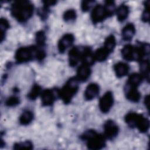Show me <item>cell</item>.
<instances>
[{
    "mask_svg": "<svg viewBox=\"0 0 150 150\" xmlns=\"http://www.w3.org/2000/svg\"><path fill=\"white\" fill-rule=\"evenodd\" d=\"M33 148V144L30 141H26L22 142L16 143L13 145V149H32Z\"/></svg>",
    "mask_w": 150,
    "mask_h": 150,
    "instance_id": "30",
    "label": "cell"
},
{
    "mask_svg": "<svg viewBox=\"0 0 150 150\" xmlns=\"http://www.w3.org/2000/svg\"><path fill=\"white\" fill-rule=\"evenodd\" d=\"M139 115L140 114H138L137 112H129L125 117V121L130 127L135 128V125Z\"/></svg>",
    "mask_w": 150,
    "mask_h": 150,
    "instance_id": "23",
    "label": "cell"
},
{
    "mask_svg": "<svg viewBox=\"0 0 150 150\" xmlns=\"http://www.w3.org/2000/svg\"><path fill=\"white\" fill-rule=\"evenodd\" d=\"M129 7L125 4L120 5L116 11L117 19L120 22L124 21L128 17L129 14Z\"/></svg>",
    "mask_w": 150,
    "mask_h": 150,
    "instance_id": "18",
    "label": "cell"
},
{
    "mask_svg": "<svg viewBox=\"0 0 150 150\" xmlns=\"http://www.w3.org/2000/svg\"><path fill=\"white\" fill-rule=\"evenodd\" d=\"M20 100L19 97L15 96L9 97L5 101V104L8 107H15L19 104Z\"/></svg>",
    "mask_w": 150,
    "mask_h": 150,
    "instance_id": "31",
    "label": "cell"
},
{
    "mask_svg": "<svg viewBox=\"0 0 150 150\" xmlns=\"http://www.w3.org/2000/svg\"><path fill=\"white\" fill-rule=\"evenodd\" d=\"M91 74V69L89 66L82 64L80 66L77 71V79L80 81H86Z\"/></svg>",
    "mask_w": 150,
    "mask_h": 150,
    "instance_id": "14",
    "label": "cell"
},
{
    "mask_svg": "<svg viewBox=\"0 0 150 150\" xmlns=\"http://www.w3.org/2000/svg\"><path fill=\"white\" fill-rule=\"evenodd\" d=\"M114 70L117 77H122L127 75L129 71V66L124 62H118L114 65Z\"/></svg>",
    "mask_w": 150,
    "mask_h": 150,
    "instance_id": "16",
    "label": "cell"
},
{
    "mask_svg": "<svg viewBox=\"0 0 150 150\" xmlns=\"http://www.w3.org/2000/svg\"><path fill=\"white\" fill-rule=\"evenodd\" d=\"M104 135L108 139H112L118 135L119 128L117 124L111 120H107L104 124Z\"/></svg>",
    "mask_w": 150,
    "mask_h": 150,
    "instance_id": "7",
    "label": "cell"
},
{
    "mask_svg": "<svg viewBox=\"0 0 150 150\" xmlns=\"http://www.w3.org/2000/svg\"><path fill=\"white\" fill-rule=\"evenodd\" d=\"M77 16L76 12L73 9H67L64 12L63 15V18L66 22L74 21Z\"/></svg>",
    "mask_w": 150,
    "mask_h": 150,
    "instance_id": "26",
    "label": "cell"
},
{
    "mask_svg": "<svg viewBox=\"0 0 150 150\" xmlns=\"http://www.w3.org/2000/svg\"><path fill=\"white\" fill-rule=\"evenodd\" d=\"M74 41V37L71 33L64 35L59 40L57 49L60 53H64L67 48L70 47Z\"/></svg>",
    "mask_w": 150,
    "mask_h": 150,
    "instance_id": "8",
    "label": "cell"
},
{
    "mask_svg": "<svg viewBox=\"0 0 150 150\" xmlns=\"http://www.w3.org/2000/svg\"><path fill=\"white\" fill-rule=\"evenodd\" d=\"M144 103H145V105L146 107V108L148 109V107H149V96H146L145 97Z\"/></svg>",
    "mask_w": 150,
    "mask_h": 150,
    "instance_id": "37",
    "label": "cell"
},
{
    "mask_svg": "<svg viewBox=\"0 0 150 150\" xmlns=\"http://www.w3.org/2000/svg\"><path fill=\"white\" fill-rule=\"evenodd\" d=\"M100 92L99 86L94 83L89 84L84 91V97L87 100H92L95 98Z\"/></svg>",
    "mask_w": 150,
    "mask_h": 150,
    "instance_id": "12",
    "label": "cell"
},
{
    "mask_svg": "<svg viewBox=\"0 0 150 150\" xmlns=\"http://www.w3.org/2000/svg\"><path fill=\"white\" fill-rule=\"evenodd\" d=\"M116 45L115 38L113 35L108 36L104 40L103 47L105 48L110 53H111Z\"/></svg>",
    "mask_w": 150,
    "mask_h": 150,
    "instance_id": "22",
    "label": "cell"
},
{
    "mask_svg": "<svg viewBox=\"0 0 150 150\" xmlns=\"http://www.w3.org/2000/svg\"><path fill=\"white\" fill-rule=\"evenodd\" d=\"M9 28V23L8 21L5 18H1L0 21L1 28V41L2 42L5 37V33Z\"/></svg>",
    "mask_w": 150,
    "mask_h": 150,
    "instance_id": "25",
    "label": "cell"
},
{
    "mask_svg": "<svg viewBox=\"0 0 150 150\" xmlns=\"http://www.w3.org/2000/svg\"><path fill=\"white\" fill-rule=\"evenodd\" d=\"M79 80L76 77L70 78L62 87L57 91V95L64 103H69L79 90Z\"/></svg>",
    "mask_w": 150,
    "mask_h": 150,
    "instance_id": "3",
    "label": "cell"
},
{
    "mask_svg": "<svg viewBox=\"0 0 150 150\" xmlns=\"http://www.w3.org/2000/svg\"><path fill=\"white\" fill-rule=\"evenodd\" d=\"M56 99V95L52 89L44 90L41 93V100L44 106H50L53 104Z\"/></svg>",
    "mask_w": 150,
    "mask_h": 150,
    "instance_id": "11",
    "label": "cell"
},
{
    "mask_svg": "<svg viewBox=\"0 0 150 150\" xmlns=\"http://www.w3.org/2000/svg\"><path fill=\"white\" fill-rule=\"evenodd\" d=\"M125 93L127 98L131 102L137 103L141 98V93L138 90L137 87L130 86L126 84Z\"/></svg>",
    "mask_w": 150,
    "mask_h": 150,
    "instance_id": "9",
    "label": "cell"
},
{
    "mask_svg": "<svg viewBox=\"0 0 150 150\" xmlns=\"http://www.w3.org/2000/svg\"><path fill=\"white\" fill-rule=\"evenodd\" d=\"M104 6L107 11L108 16H111L113 15L115 9V5L114 2L112 1H107L105 2Z\"/></svg>",
    "mask_w": 150,
    "mask_h": 150,
    "instance_id": "29",
    "label": "cell"
},
{
    "mask_svg": "<svg viewBox=\"0 0 150 150\" xmlns=\"http://www.w3.org/2000/svg\"><path fill=\"white\" fill-rule=\"evenodd\" d=\"M109 54L110 53L105 48L103 47H100L97 49L95 53H94V59L97 62H104L107 59Z\"/></svg>",
    "mask_w": 150,
    "mask_h": 150,
    "instance_id": "24",
    "label": "cell"
},
{
    "mask_svg": "<svg viewBox=\"0 0 150 150\" xmlns=\"http://www.w3.org/2000/svg\"><path fill=\"white\" fill-rule=\"evenodd\" d=\"M56 1H43V6H46L49 8L51 6L54 5L56 4Z\"/></svg>",
    "mask_w": 150,
    "mask_h": 150,
    "instance_id": "36",
    "label": "cell"
},
{
    "mask_svg": "<svg viewBox=\"0 0 150 150\" xmlns=\"http://www.w3.org/2000/svg\"><path fill=\"white\" fill-rule=\"evenodd\" d=\"M135 33V28L134 24L129 23L126 25L121 31L122 39L125 41L131 40Z\"/></svg>",
    "mask_w": 150,
    "mask_h": 150,
    "instance_id": "15",
    "label": "cell"
},
{
    "mask_svg": "<svg viewBox=\"0 0 150 150\" xmlns=\"http://www.w3.org/2000/svg\"><path fill=\"white\" fill-rule=\"evenodd\" d=\"M33 5L29 1H15L11 6V13L19 22L27 21L32 16Z\"/></svg>",
    "mask_w": 150,
    "mask_h": 150,
    "instance_id": "1",
    "label": "cell"
},
{
    "mask_svg": "<svg viewBox=\"0 0 150 150\" xmlns=\"http://www.w3.org/2000/svg\"><path fill=\"white\" fill-rule=\"evenodd\" d=\"M38 49L36 46L21 47L15 53V59L19 63H25L35 59V54Z\"/></svg>",
    "mask_w": 150,
    "mask_h": 150,
    "instance_id": "4",
    "label": "cell"
},
{
    "mask_svg": "<svg viewBox=\"0 0 150 150\" xmlns=\"http://www.w3.org/2000/svg\"><path fill=\"white\" fill-rule=\"evenodd\" d=\"M46 55V53L45 51L43 49L40 48V47H38L35 54V59L38 61H42L45 59Z\"/></svg>",
    "mask_w": 150,
    "mask_h": 150,
    "instance_id": "33",
    "label": "cell"
},
{
    "mask_svg": "<svg viewBox=\"0 0 150 150\" xmlns=\"http://www.w3.org/2000/svg\"><path fill=\"white\" fill-rule=\"evenodd\" d=\"M33 119V114L30 110H25L19 117V122L23 125L29 124Z\"/></svg>",
    "mask_w": 150,
    "mask_h": 150,
    "instance_id": "21",
    "label": "cell"
},
{
    "mask_svg": "<svg viewBox=\"0 0 150 150\" xmlns=\"http://www.w3.org/2000/svg\"><path fill=\"white\" fill-rule=\"evenodd\" d=\"M135 128H137L140 132L144 133L147 132L149 128V120L141 114L137 122Z\"/></svg>",
    "mask_w": 150,
    "mask_h": 150,
    "instance_id": "17",
    "label": "cell"
},
{
    "mask_svg": "<svg viewBox=\"0 0 150 150\" xmlns=\"http://www.w3.org/2000/svg\"><path fill=\"white\" fill-rule=\"evenodd\" d=\"M94 1H83L81 3V10L84 12L88 11L94 4Z\"/></svg>",
    "mask_w": 150,
    "mask_h": 150,
    "instance_id": "34",
    "label": "cell"
},
{
    "mask_svg": "<svg viewBox=\"0 0 150 150\" xmlns=\"http://www.w3.org/2000/svg\"><path fill=\"white\" fill-rule=\"evenodd\" d=\"M80 60L83 62V64L89 66L94 63V53L90 47H86L81 50Z\"/></svg>",
    "mask_w": 150,
    "mask_h": 150,
    "instance_id": "10",
    "label": "cell"
},
{
    "mask_svg": "<svg viewBox=\"0 0 150 150\" xmlns=\"http://www.w3.org/2000/svg\"><path fill=\"white\" fill-rule=\"evenodd\" d=\"M35 40L37 43V46L41 47L44 46L46 42V36L43 30H40L36 32L35 35Z\"/></svg>",
    "mask_w": 150,
    "mask_h": 150,
    "instance_id": "28",
    "label": "cell"
},
{
    "mask_svg": "<svg viewBox=\"0 0 150 150\" xmlns=\"http://www.w3.org/2000/svg\"><path fill=\"white\" fill-rule=\"evenodd\" d=\"M81 138L86 142L87 148L90 149H101L105 145V137L104 135L97 133L94 129L86 131L81 135Z\"/></svg>",
    "mask_w": 150,
    "mask_h": 150,
    "instance_id": "2",
    "label": "cell"
},
{
    "mask_svg": "<svg viewBox=\"0 0 150 150\" xmlns=\"http://www.w3.org/2000/svg\"><path fill=\"white\" fill-rule=\"evenodd\" d=\"M114 103V97L112 92L107 91L99 100V108L103 113L109 112Z\"/></svg>",
    "mask_w": 150,
    "mask_h": 150,
    "instance_id": "6",
    "label": "cell"
},
{
    "mask_svg": "<svg viewBox=\"0 0 150 150\" xmlns=\"http://www.w3.org/2000/svg\"><path fill=\"white\" fill-rule=\"evenodd\" d=\"M81 50L78 47H72L69 52V62L71 67L76 66L81 59Z\"/></svg>",
    "mask_w": 150,
    "mask_h": 150,
    "instance_id": "13",
    "label": "cell"
},
{
    "mask_svg": "<svg viewBox=\"0 0 150 150\" xmlns=\"http://www.w3.org/2000/svg\"><path fill=\"white\" fill-rule=\"evenodd\" d=\"M142 79L143 77L140 74L134 73L129 76L126 84L128 86L138 87V86H139L142 83Z\"/></svg>",
    "mask_w": 150,
    "mask_h": 150,
    "instance_id": "20",
    "label": "cell"
},
{
    "mask_svg": "<svg viewBox=\"0 0 150 150\" xmlns=\"http://www.w3.org/2000/svg\"><path fill=\"white\" fill-rule=\"evenodd\" d=\"M41 92V87L38 84H34L28 94V97L31 100H35Z\"/></svg>",
    "mask_w": 150,
    "mask_h": 150,
    "instance_id": "27",
    "label": "cell"
},
{
    "mask_svg": "<svg viewBox=\"0 0 150 150\" xmlns=\"http://www.w3.org/2000/svg\"><path fill=\"white\" fill-rule=\"evenodd\" d=\"M149 60L148 59H143L140 61L139 70L141 71V75L146 80H149Z\"/></svg>",
    "mask_w": 150,
    "mask_h": 150,
    "instance_id": "19",
    "label": "cell"
},
{
    "mask_svg": "<svg viewBox=\"0 0 150 150\" xmlns=\"http://www.w3.org/2000/svg\"><path fill=\"white\" fill-rule=\"evenodd\" d=\"M108 17V15L104 6L101 4L96 5L91 13V19L93 23L101 22Z\"/></svg>",
    "mask_w": 150,
    "mask_h": 150,
    "instance_id": "5",
    "label": "cell"
},
{
    "mask_svg": "<svg viewBox=\"0 0 150 150\" xmlns=\"http://www.w3.org/2000/svg\"><path fill=\"white\" fill-rule=\"evenodd\" d=\"M49 12V8L43 6L41 9H39L38 14L42 19H46Z\"/></svg>",
    "mask_w": 150,
    "mask_h": 150,
    "instance_id": "35",
    "label": "cell"
},
{
    "mask_svg": "<svg viewBox=\"0 0 150 150\" xmlns=\"http://www.w3.org/2000/svg\"><path fill=\"white\" fill-rule=\"evenodd\" d=\"M145 9L142 14L141 19L144 22H148L149 21V1L145 2L144 5Z\"/></svg>",
    "mask_w": 150,
    "mask_h": 150,
    "instance_id": "32",
    "label": "cell"
}]
</instances>
